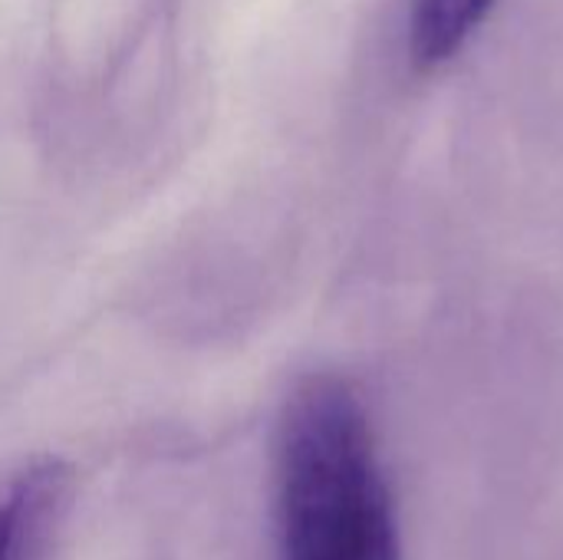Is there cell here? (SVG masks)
<instances>
[{
  "mask_svg": "<svg viewBox=\"0 0 563 560\" xmlns=\"http://www.w3.org/2000/svg\"><path fill=\"white\" fill-rule=\"evenodd\" d=\"M280 560H402L393 492L363 399L336 376L294 389L274 459Z\"/></svg>",
  "mask_w": 563,
  "mask_h": 560,
  "instance_id": "obj_1",
  "label": "cell"
},
{
  "mask_svg": "<svg viewBox=\"0 0 563 560\" xmlns=\"http://www.w3.org/2000/svg\"><path fill=\"white\" fill-rule=\"evenodd\" d=\"M76 502V472L53 455L0 465V560H49Z\"/></svg>",
  "mask_w": 563,
  "mask_h": 560,
  "instance_id": "obj_2",
  "label": "cell"
},
{
  "mask_svg": "<svg viewBox=\"0 0 563 560\" xmlns=\"http://www.w3.org/2000/svg\"><path fill=\"white\" fill-rule=\"evenodd\" d=\"M498 0H412L409 59L419 73L452 63Z\"/></svg>",
  "mask_w": 563,
  "mask_h": 560,
  "instance_id": "obj_3",
  "label": "cell"
}]
</instances>
